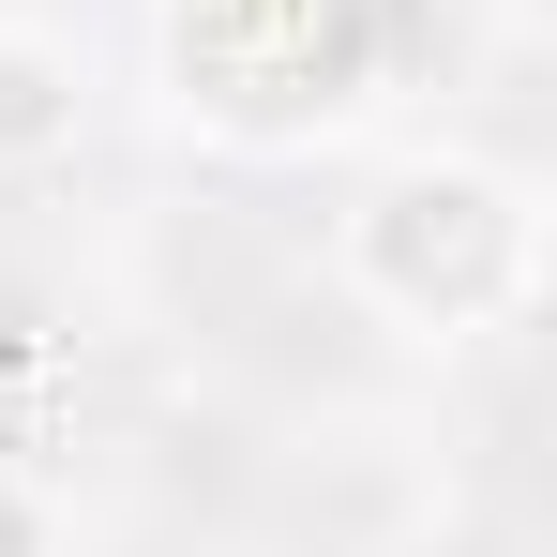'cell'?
I'll return each instance as SVG.
<instances>
[{"mask_svg": "<svg viewBox=\"0 0 557 557\" xmlns=\"http://www.w3.org/2000/svg\"><path fill=\"white\" fill-rule=\"evenodd\" d=\"M332 286L407 347H482L543 317V182L497 151H392L332 211Z\"/></svg>", "mask_w": 557, "mask_h": 557, "instance_id": "obj_1", "label": "cell"}, {"mask_svg": "<svg viewBox=\"0 0 557 557\" xmlns=\"http://www.w3.org/2000/svg\"><path fill=\"white\" fill-rule=\"evenodd\" d=\"M0 557H61V497L30 467H0Z\"/></svg>", "mask_w": 557, "mask_h": 557, "instance_id": "obj_4", "label": "cell"}, {"mask_svg": "<svg viewBox=\"0 0 557 557\" xmlns=\"http://www.w3.org/2000/svg\"><path fill=\"white\" fill-rule=\"evenodd\" d=\"M151 61H166V121L196 151L301 166L392 106L407 15L392 0H151Z\"/></svg>", "mask_w": 557, "mask_h": 557, "instance_id": "obj_2", "label": "cell"}, {"mask_svg": "<svg viewBox=\"0 0 557 557\" xmlns=\"http://www.w3.org/2000/svg\"><path fill=\"white\" fill-rule=\"evenodd\" d=\"M91 151V46L46 15H0V182H46Z\"/></svg>", "mask_w": 557, "mask_h": 557, "instance_id": "obj_3", "label": "cell"}, {"mask_svg": "<svg viewBox=\"0 0 557 557\" xmlns=\"http://www.w3.org/2000/svg\"><path fill=\"white\" fill-rule=\"evenodd\" d=\"M407 557H437V543H407ZM453 557H482V543H453Z\"/></svg>", "mask_w": 557, "mask_h": 557, "instance_id": "obj_5", "label": "cell"}]
</instances>
